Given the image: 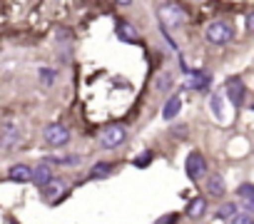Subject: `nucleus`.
I'll return each mask as SVG.
<instances>
[{"label": "nucleus", "mask_w": 254, "mask_h": 224, "mask_svg": "<svg viewBox=\"0 0 254 224\" xmlns=\"http://www.w3.org/2000/svg\"><path fill=\"white\" fill-rule=\"evenodd\" d=\"M125 140H127L125 125H107V127H102V132H100V145H102L105 150H115V147H120Z\"/></svg>", "instance_id": "1"}, {"label": "nucleus", "mask_w": 254, "mask_h": 224, "mask_svg": "<svg viewBox=\"0 0 254 224\" xmlns=\"http://www.w3.org/2000/svg\"><path fill=\"white\" fill-rule=\"evenodd\" d=\"M204 38H207L212 45H224V43L232 40V28H229L227 23H222V20H214V23L207 25Z\"/></svg>", "instance_id": "2"}, {"label": "nucleus", "mask_w": 254, "mask_h": 224, "mask_svg": "<svg viewBox=\"0 0 254 224\" xmlns=\"http://www.w3.org/2000/svg\"><path fill=\"white\" fill-rule=\"evenodd\" d=\"M157 18H160V23H162L165 30L177 28V25L185 23V13H182V8H177V5H160Z\"/></svg>", "instance_id": "3"}, {"label": "nucleus", "mask_w": 254, "mask_h": 224, "mask_svg": "<svg viewBox=\"0 0 254 224\" xmlns=\"http://www.w3.org/2000/svg\"><path fill=\"white\" fill-rule=\"evenodd\" d=\"M43 137H45V142H48L50 147H63V145H67V142H70V130H67L65 125L53 122V125H48V127H45Z\"/></svg>", "instance_id": "4"}, {"label": "nucleus", "mask_w": 254, "mask_h": 224, "mask_svg": "<svg viewBox=\"0 0 254 224\" xmlns=\"http://www.w3.org/2000/svg\"><path fill=\"white\" fill-rule=\"evenodd\" d=\"M20 140H23V135L15 122H5L0 127V147L3 150H13L15 145H20Z\"/></svg>", "instance_id": "5"}, {"label": "nucleus", "mask_w": 254, "mask_h": 224, "mask_svg": "<svg viewBox=\"0 0 254 224\" xmlns=\"http://www.w3.org/2000/svg\"><path fill=\"white\" fill-rule=\"evenodd\" d=\"M185 169H187V177L190 179H199L207 172V162H204L202 152H190L187 155V162H185Z\"/></svg>", "instance_id": "6"}, {"label": "nucleus", "mask_w": 254, "mask_h": 224, "mask_svg": "<svg viewBox=\"0 0 254 224\" xmlns=\"http://www.w3.org/2000/svg\"><path fill=\"white\" fill-rule=\"evenodd\" d=\"M227 97H229L232 105H237V107L244 102V85H242L239 77H229V80H227Z\"/></svg>", "instance_id": "7"}, {"label": "nucleus", "mask_w": 254, "mask_h": 224, "mask_svg": "<svg viewBox=\"0 0 254 224\" xmlns=\"http://www.w3.org/2000/svg\"><path fill=\"white\" fill-rule=\"evenodd\" d=\"M190 75V80L185 82V87L187 90H207L209 87V75L207 72H202V70H194V72H187Z\"/></svg>", "instance_id": "8"}, {"label": "nucleus", "mask_w": 254, "mask_h": 224, "mask_svg": "<svg viewBox=\"0 0 254 224\" xmlns=\"http://www.w3.org/2000/svg\"><path fill=\"white\" fill-rule=\"evenodd\" d=\"M8 177H10L13 182H18V184L33 182V167H28V165H13Z\"/></svg>", "instance_id": "9"}, {"label": "nucleus", "mask_w": 254, "mask_h": 224, "mask_svg": "<svg viewBox=\"0 0 254 224\" xmlns=\"http://www.w3.org/2000/svg\"><path fill=\"white\" fill-rule=\"evenodd\" d=\"M55 177H53V169H50V165H38L35 169H33V182L38 184V187H48L50 182H53Z\"/></svg>", "instance_id": "10"}, {"label": "nucleus", "mask_w": 254, "mask_h": 224, "mask_svg": "<svg viewBox=\"0 0 254 224\" xmlns=\"http://www.w3.org/2000/svg\"><path fill=\"white\" fill-rule=\"evenodd\" d=\"M207 192L212 194V197H222L224 192H227V184H224V177L222 174H209L207 177Z\"/></svg>", "instance_id": "11"}, {"label": "nucleus", "mask_w": 254, "mask_h": 224, "mask_svg": "<svg viewBox=\"0 0 254 224\" xmlns=\"http://www.w3.org/2000/svg\"><path fill=\"white\" fill-rule=\"evenodd\" d=\"M180 107H182L180 95H172V97L165 102V107H162V117H165V120H175V117H177V112H180Z\"/></svg>", "instance_id": "12"}, {"label": "nucleus", "mask_w": 254, "mask_h": 224, "mask_svg": "<svg viewBox=\"0 0 254 224\" xmlns=\"http://www.w3.org/2000/svg\"><path fill=\"white\" fill-rule=\"evenodd\" d=\"M117 38L125 40V43H137V33H135V28L130 23H120L117 25Z\"/></svg>", "instance_id": "13"}, {"label": "nucleus", "mask_w": 254, "mask_h": 224, "mask_svg": "<svg viewBox=\"0 0 254 224\" xmlns=\"http://www.w3.org/2000/svg\"><path fill=\"white\" fill-rule=\"evenodd\" d=\"M204 209H207V202H204L202 197H197V199H192V202H190L187 214H190L192 219H197V217H202V214H204Z\"/></svg>", "instance_id": "14"}, {"label": "nucleus", "mask_w": 254, "mask_h": 224, "mask_svg": "<svg viewBox=\"0 0 254 224\" xmlns=\"http://www.w3.org/2000/svg\"><path fill=\"white\" fill-rule=\"evenodd\" d=\"M112 169H115L112 162H100V165H95V167L90 169V177H95V179H97V177H107Z\"/></svg>", "instance_id": "15"}, {"label": "nucleus", "mask_w": 254, "mask_h": 224, "mask_svg": "<svg viewBox=\"0 0 254 224\" xmlns=\"http://www.w3.org/2000/svg\"><path fill=\"white\" fill-rule=\"evenodd\" d=\"M63 189H65V187H63L60 182H55V179H53V182H50L48 187H43V197H45V199H53V197H60V192H63Z\"/></svg>", "instance_id": "16"}, {"label": "nucleus", "mask_w": 254, "mask_h": 224, "mask_svg": "<svg viewBox=\"0 0 254 224\" xmlns=\"http://www.w3.org/2000/svg\"><path fill=\"white\" fill-rule=\"evenodd\" d=\"M237 194H239L244 202H254V184H239Z\"/></svg>", "instance_id": "17"}, {"label": "nucleus", "mask_w": 254, "mask_h": 224, "mask_svg": "<svg viewBox=\"0 0 254 224\" xmlns=\"http://www.w3.org/2000/svg\"><path fill=\"white\" fill-rule=\"evenodd\" d=\"M234 212H237V204H224V207H219V212H217V217L219 219H227V217H234Z\"/></svg>", "instance_id": "18"}, {"label": "nucleus", "mask_w": 254, "mask_h": 224, "mask_svg": "<svg viewBox=\"0 0 254 224\" xmlns=\"http://www.w3.org/2000/svg\"><path fill=\"white\" fill-rule=\"evenodd\" d=\"M209 105H212V112H214V117H219V120H222V97H219V95H212Z\"/></svg>", "instance_id": "19"}, {"label": "nucleus", "mask_w": 254, "mask_h": 224, "mask_svg": "<svg viewBox=\"0 0 254 224\" xmlns=\"http://www.w3.org/2000/svg\"><path fill=\"white\" fill-rule=\"evenodd\" d=\"M232 224H254V219L249 214H237V217H232Z\"/></svg>", "instance_id": "20"}, {"label": "nucleus", "mask_w": 254, "mask_h": 224, "mask_svg": "<svg viewBox=\"0 0 254 224\" xmlns=\"http://www.w3.org/2000/svg\"><path fill=\"white\" fill-rule=\"evenodd\" d=\"M150 160H152V152H145L142 157H135V167H145L150 165Z\"/></svg>", "instance_id": "21"}, {"label": "nucleus", "mask_w": 254, "mask_h": 224, "mask_svg": "<svg viewBox=\"0 0 254 224\" xmlns=\"http://www.w3.org/2000/svg\"><path fill=\"white\" fill-rule=\"evenodd\" d=\"M40 72H43V82H45V85H50V82H53V77H55V70H50V67H43Z\"/></svg>", "instance_id": "22"}, {"label": "nucleus", "mask_w": 254, "mask_h": 224, "mask_svg": "<svg viewBox=\"0 0 254 224\" xmlns=\"http://www.w3.org/2000/svg\"><path fill=\"white\" fill-rule=\"evenodd\" d=\"M170 80H172V75H170V72H162V77H160V82H157V90H165V87L170 85Z\"/></svg>", "instance_id": "23"}, {"label": "nucleus", "mask_w": 254, "mask_h": 224, "mask_svg": "<svg viewBox=\"0 0 254 224\" xmlns=\"http://www.w3.org/2000/svg\"><path fill=\"white\" fill-rule=\"evenodd\" d=\"M157 224H177V214H167V217L157 219Z\"/></svg>", "instance_id": "24"}, {"label": "nucleus", "mask_w": 254, "mask_h": 224, "mask_svg": "<svg viewBox=\"0 0 254 224\" xmlns=\"http://www.w3.org/2000/svg\"><path fill=\"white\" fill-rule=\"evenodd\" d=\"M247 30H249V33H254V10L247 15Z\"/></svg>", "instance_id": "25"}, {"label": "nucleus", "mask_w": 254, "mask_h": 224, "mask_svg": "<svg viewBox=\"0 0 254 224\" xmlns=\"http://www.w3.org/2000/svg\"><path fill=\"white\" fill-rule=\"evenodd\" d=\"M247 209H249V212H254V202H247Z\"/></svg>", "instance_id": "26"}]
</instances>
